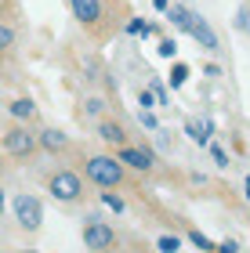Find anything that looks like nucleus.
<instances>
[{"label":"nucleus","mask_w":250,"mask_h":253,"mask_svg":"<svg viewBox=\"0 0 250 253\" xmlns=\"http://www.w3.org/2000/svg\"><path fill=\"white\" fill-rule=\"evenodd\" d=\"M243 195H247V203H250V177L243 181Z\"/></svg>","instance_id":"obj_28"},{"label":"nucleus","mask_w":250,"mask_h":253,"mask_svg":"<svg viewBox=\"0 0 250 253\" xmlns=\"http://www.w3.org/2000/svg\"><path fill=\"white\" fill-rule=\"evenodd\" d=\"M138 105H142V109H156V105H160V98H156V90H152V87L138 90Z\"/></svg>","instance_id":"obj_18"},{"label":"nucleus","mask_w":250,"mask_h":253,"mask_svg":"<svg viewBox=\"0 0 250 253\" xmlns=\"http://www.w3.org/2000/svg\"><path fill=\"white\" fill-rule=\"evenodd\" d=\"M189 37L196 40L203 51H221V47H218V33H214V29H210V22H207V18H200V15H196V22H192V33H189Z\"/></svg>","instance_id":"obj_8"},{"label":"nucleus","mask_w":250,"mask_h":253,"mask_svg":"<svg viewBox=\"0 0 250 253\" xmlns=\"http://www.w3.org/2000/svg\"><path fill=\"white\" fill-rule=\"evenodd\" d=\"M0 47H4V51L15 47V29H11L7 22H0Z\"/></svg>","instance_id":"obj_20"},{"label":"nucleus","mask_w":250,"mask_h":253,"mask_svg":"<svg viewBox=\"0 0 250 253\" xmlns=\"http://www.w3.org/2000/svg\"><path fill=\"white\" fill-rule=\"evenodd\" d=\"M7 112H11V116H15V120L29 123L33 116H37V105H33V98H15V101H11V105H7Z\"/></svg>","instance_id":"obj_12"},{"label":"nucleus","mask_w":250,"mask_h":253,"mask_svg":"<svg viewBox=\"0 0 250 253\" xmlns=\"http://www.w3.org/2000/svg\"><path fill=\"white\" fill-rule=\"evenodd\" d=\"M84 246L91 253H112V246H116V232H112V224L91 217V221L84 224Z\"/></svg>","instance_id":"obj_5"},{"label":"nucleus","mask_w":250,"mask_h":253,"mask_svg":"<svg viewBox=\"0 0 250 253\" xmlns=\"http://www.w3.org/2000/svg\"><path fill=\"white\" fill-rule=\"evenodd\" d=\"M22 253H37V250H22Z\"/></svg>","instance_id":"obj_29"},{"label":"nucleus","mask_w":250,"mask_h":253,"mask_svg":"<svg viewBox=\"0 0 250 253\" xmlns=\"http://www.w3.org/2000/svg\"><path fill=\"white\" fill-rule=\"evenodd\" d=\"M192 69L185 62H174V69H170V87H185V80H189Z\"/></svg>","instance_id":"obj_13"},{"label":"nucleus","mask_w":250,"mask_h":253,"mask_svg":"<svg viewBox=\"0 0 250 253\" xmlns=\"http://www.w3.org/2000/svg\"><path fill=\"white\" fill-rule=\"evenodd\" d=\"M218 253H240V246H236L232 239H221V243H218Z\"/></svg>","instance_id":"obj_24"},{"label":"nucleus","mask_w":250,"mask_h":253,"mask_svg":"<svg viewBox=\"0 0 250 253\" xmlns=\"http://www.w3.org/2000/svg\"><path fill=\"white\" fill-rule=\"evenodd\" d=\"M142 126H149V130H156V116L149 109H142Z\"/></svg>","instance_id":"obj_25"},{"label":"nucleus","mask_w":250,"mask_h":253,"mask_svg":"<svg viewBox=\"0 0 250 253\" xmlns=\"http://www.w3.org/2000/svg\"><path fill=\"white\" fill-rule=\"evenodd\" d=\"M189 243H192V246H200L203 253H218V243H210V239L203 235V232H189Z\"/></svg>","instance_id":"obj_15"},{"label":"nucleus","mask_w":250,"mask_h":253,"mask_svg":"<svg viewBox=\"0 0 250 253\" xmlns=\"http://www.w3.org/2000/svg\"><path fill=\"white\" fill-rule=\"evenodd\" d=\"M4 148H7V156H15V159H33L37 148H40V134H33L26 123H15V126L4 130Z\"/></svg>","instance_id":"obj_2"},{"label":"nucleus","mask_w":250,"mask_h":253,"mask_svg":"<svg viewBox=\"0 0 250 253\" xmlns=\"http://www.w3.org/2000/svg\"><path fill=\"white\" fill-rule=\"evenodd\" d=\"M116 156L123 159V167L138 170V174H149V170L156 167V156H152V148H149V145H120V148H116Z\"/></svg>","instance_id":"obj_6"},{"label":"nucleus","mask_w":250,"mask_h":253,"mask_svg":"<svg viewBox=\"0 0 250 253\" xmlns=\"http://www.w3.org/2000/svg\"><path fill=\"white\" fill-rule=\"evenodd\" d=\"M40 148L44 152H65L69 148V137H65V130H58V126H48V130H40Z\"/></svg>","instance_id":"obj_9"},{"label":"nucleus","mask_w":250,"mask_h":253,"mask_svg":"<svg viewBox=\"0 0 250 253\" xmlns=\"http://www.w3.org/2000/svg\"><path fill=\"white\" fill-rule=\"evenodd\" d=\"M11 210H15V221L22 232H40V224H44V206L37 195H29V192H18L15 199H11Z\"/></svg>","instance_id":"obj_3"},{"label":"nucleus","mask_w":250,"mask_h":253,"mask_svg":"<svg viewBox=\"0 0 250 253\" xmlns=\"http://www.w3.org/2000/svg\"><path fill=\"white\" fill-rule=\"evenodd\" d=\"M210 156H214V163H218V167H229V152H225L221 145H210Z\"/></svg>","instance_id":"obj_23"},{"label":"nucleus","mask_w":250,"mask_h":253,"mask_svg":"<svg viewBox=\"0 0 250 253\" xmlns=\"http://www.w3.org/2000/svg\"><path fill=\"white\" fill-rule=\"evenodd\" d=\"M127 33H131V37H142V40H145V37H152L156 29L149 26V22H142V18H131V22H127Z\"/></svg>","instance_id":"obj_14"},{"label":"nucleus","mask_w":250,"mask_h":253,"mask_svg":"<svg viewBox=\"0 0 250 253\" xmlns=\"http://www.w3.org/2000/svg\"><path fill=\"white\" fill-rule=\"evenodd\" d=\"M48 192L58 203H76L84 195V177L76 174V170H54V174L48 177Z\"/></svg>","instance_id":"obj_4"},{"label":"nucleus","mask_w":250,"mask_h":253,"mask_svg":"<svg viewBox=\"0 0 250 253\" xmlns=\"http://www.w3.org/2000/svg\"><path fill=\"white\" fill-rule=\"evenodd\" d=\"M185 134H189V141H196V145H210V134H214V123L210 120H189L185 123Z\"/></svg>","instance_id":"obj_11"},{"label":"nucleus","mask_w":250,"mask_h":253,"mask_svg":"<svg viewBox=\"0 0 250 253\" xmlns=\"http://www.w3.org/2000/svg\"><path fill=\"white\" fill-rule=\"evenodd\" d=\"M98 137H101V141H109V145H127V130H123V126L116 123V120H101L98 123Z\"/></svg>","instance_id":"obj_10"},{"label":"nucleus","mask_w":250,"mask_h":253,"mask_svg":"<svg viewBox=\"0 0 250 253\" xmlns=\"http://www.w3.org/2000/svg\"><path fill=\"white\" fill-rule=\"evenodd\" d=\"M101 203H105V206H109V210H116V213H123V210H127V206H123V199H120V195H116V192H109V188H105V192H101Z\"/></svg>","instance_id":"obj_17"},{"label":"nucleus","mask_w":250,"mask_h":253,"mask_svg":"<svg viewBox=\"0 0 250 253\" xmlns=\"http://www.w3.org/2000/svg\"><path fill=\"white\" fill-rule=\"evenodd\" d=\"M84 174L98 188H120L123 185V159L120 156H87Z\"/></svg>","instance_id":"obj_1"},{"label":"nucleus","mask_w":250,"mask_h":253,"mask_svg":"<svg viewBox=\"0 0 250 253\" xmlns=\"http://www.w3.org/2000/svg\"><path fill=\"white\" fill-rule=\"evenodd\" d=\"M156 54H160V58H174V54H178V40H174V37L160 40V47H156Z\"/></svg>","instance_id":"obj_19"},{"label":"nucleus","mask_w":250,"mask_h":253,"mask_svg":"<svg viewBox=\"0 0 250 253\" xmlns=\"http://www.w3.org/2000/svg\"><path fill=\"white\" fill-rule=\"evenodd\" d=\"M69 7H73V18L80 22V26H98V18H101V0H69Z\"/></svg>","instance_id":"obj_7"},{"label":"nucleus","mask_w":250,"mask_h":253,"mask_svg":"<svg viewBox=\"0 0 250 253\" xmlns=\"http://www.w3.org/2000/svg\"><path fill=\"white\" fill-rule=\"evenodd\" d=\"M236 29L250 33V7H240V15H236Z\"/></svg>","instance_id":"obj_22"},{"label":"nucleus","mask_w":250,"mask_h":253,"mask_svg":"<svg viewBox=\"0 0 250 253\" xmlns=\"http://www.w3.org/2000/svg\"><path fill=\"white\" fill-rule=\"evenodd\" d=\"M152 90H156V98H160V105H170V98H167V90H163L160 84H152Z\"/></svg>","instance_id":"obj_26"},{"label":"nucleus","mask_w":250,"mask_h":253,"mask_svg":"<svg viewBox=\"0 0 250 253\" xmlns=\"http://www.w3.org/2000/svg\"><path fill=\"white\" fill-rule=\"evenodd\" d=\"M152 7H156V11H163V15H167V7H170V0H152Z\"/></svg>","instance_id":"obj_27"},{"label":"nucleus","mask_w":250,"mask_h":253,"mask_svg":"<svg viewBox=\"0 0 250 253\" xmlns=\"http://www.w3.org/2000/svg\"><path fill=\"white\" fill-rule=\"evenodd\" d=\"M156 250H160V253H178V250H181V239H178V235H160Z\"/></svg>","instance_id":"obj_16"},{"label":"nucleus","mask_w":250,"mask_h":253,"mask_svg":"<svg viewBox=\"0 0 250 253\" xmlns=\"http://www.w3.org/2000/svg\"><path fill=\"white\" fill-rule=\"evenodd\" d=\"M101 109H105V101H101V98H87V101H84V112H87V116H98Z\"/></svg>","instance_id":"obj_21"}]
</instances>
